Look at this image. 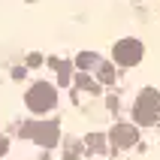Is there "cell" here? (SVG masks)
Here are the masks:
<instances>
[{"instance_id": "cell-7", "label": "cell", "mask_w": 160, "mask_h": 160, "mask_svg": "<svg viewBox=\"0 0 160 160\" xmlns=\"http://www.w3.org/2000/svg\"><path fill=\"white\" fill-rule=\"evenodd\" d=\"M3 148H6V142H3V139H0V154H3Z\"/></svg>"}, {"instance_id": "cell-2", "label": "cell", "mask_w": 160, "mask_h": 160, "mask_svg": "<svg viewBox=\"0 0 160 160\" xmlns=\"http://www.w3.org/2000/svg\"><path fill=\"white\" fill-rule=\"evenodd\" d=\"M145 54V45L139 42V39H121V42L115 45V63H121V67H133V63L142 61Z\"/></svg>"}, {"instance_id": "cell-4", "label": "cell", "mask_w": 160, "mask_h": 160, "mask_svg": "<svg viewBox=\"0 0 160 160\" xmlns=\"http://www.w3.org/2000/svg\"><path fill=\"white\" fill-rule=\"evenodd\" d=\"M136 142V127L130 124H118L115 130H112V145L115 148H127V145Z\"/></svg>"}, {"instance_id": "cell-8", "label": "cell", "mask_w": 160, "mask_h": 160, "mask_svg": "<svg viewBox=\"0 0 160 160\" xmlns=\"http://www.w3.org/2000/svg\"><path fill=\"white\" fill-rule=\"evenodd\" d=\"M67 160H76V157H67Z\"/></svg>"}, {"instance_id": "cell-6", "label": "cell", "mask_w": 160, "mask_h": 160, "mask_svg": "<svg viewBox=\"0 0 160 160\" xmlns=\"http://www.w3.org/2000/svg\"><path fill=\"white\" fill-rule=\"evenodd\" d=\"M82 67H91V63H97V58H91V54H85V58H79Z\"/></svg>"}, {"instance_id": "cell-1", "label": "cell", "mask_w": 160, "mask_h": 160, "mask_svg": "<svg viewBox=\"0 0 160 160\" xmlns=\"http://www.w3.org/2000/svg\"><path fill=\"white\" fill-rule=\"evenodd\" d=\"M133 115H136V121L142 127H148V124H154L157 121V115H160V94L157 91H142L139 94V100H136V109H133Z\"/></svg>"}, {"instance_id": "cell-5", "label": "cell", "mask_w": 160, "mask_h": 160, "mask_svg": "<svg viewBox=\"0 0 160 160\" xmlns=\"http://www.w3.org/2000/svg\"><path fill=\"white\" fill-rule=\"evenodd\" d=\"M100 79L106 82V85H109V82H112V79H115V76H112V67H109V63H106V67H103V70H100Z\"/></svg>"}, {"instance_id": "cell-3", "label": "cell", "mask_w": 160, "mask_h": 160, "mask_svg": "<svg viewBox=\"0 0 160 160\" xmlns=\"http://www.w3.org/2000/svg\"><path fill=\"white\" fill-rule=\"evenodd\" d=\"M30 106L36 109V112H45V109H52L54 106V91L52 88H36L33 94H30Z\"/></svg>"}]
</instances>
